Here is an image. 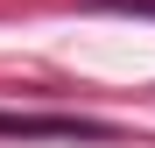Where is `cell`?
Wrapping results in <instances>:
<instances>
[{
    "mask_svg": "<svg viewBox=\"0 0 155 148\" xmlns=\"http://www.w3.org/2000/svg\"><path fill=\"white\" fill-rule=\"evenodd\" d=\"M0 134H21V141H42V134H57V141H106L99 120H21V113H0Z\"/></svg>",
    "mask_w": 155,
    "mask_h": 148,
    "instance_id": "1",
    "label": "cell"
}]
</instances>
